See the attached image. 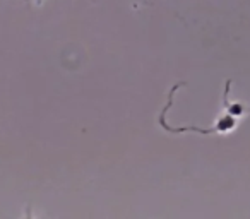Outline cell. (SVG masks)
<instances>
[{
	"label": "cell",
	"instance_id": "obj_1",
	"mask_svg": "<svg viewBox=\"0 0 250 219\" xmlns=\"http://www.w3.org/2000/svg\"><path fill=\"white\" fill-rule=\"evenodd\" d=\"M185 82H178L175 84L173 87L170 89V93H168V100H167V104L163 106V110H161V115H160V125L163 127L167 132H171V134H182V132H197V134H206V136H209V134H229L233 132V130L238 127V120L236 117H233L231 113H228L225 110V112L221 113V115L216 119L214 125L211 127V129H201V127H171L168 125L167 122V113L168 110H170L171 103H173V94L175 91L178 89V87H184Z\"/></svg>",
	"mask_w": 250,
	"mask_h": 219
},
{
	"label": "cell",
	"instance_id": "obj_2",
	"mask_svg": "<svg viewBox=\"0 0 250 219\" xmlns=\"http://www.w3.org/2000/svg\"><path fill=\"white\" fill-rule=\"evenodd\" d=\"M229 87H231V80H226L225 82V91H223V108H225L226 112L231 113L233 117H236V119H242V117L249 115L250 113V106H247V104L243 103H231L229 101Z\"/></svg>",
	"mask_w": 250,
	"mask_h": 219
}]
</instances>
